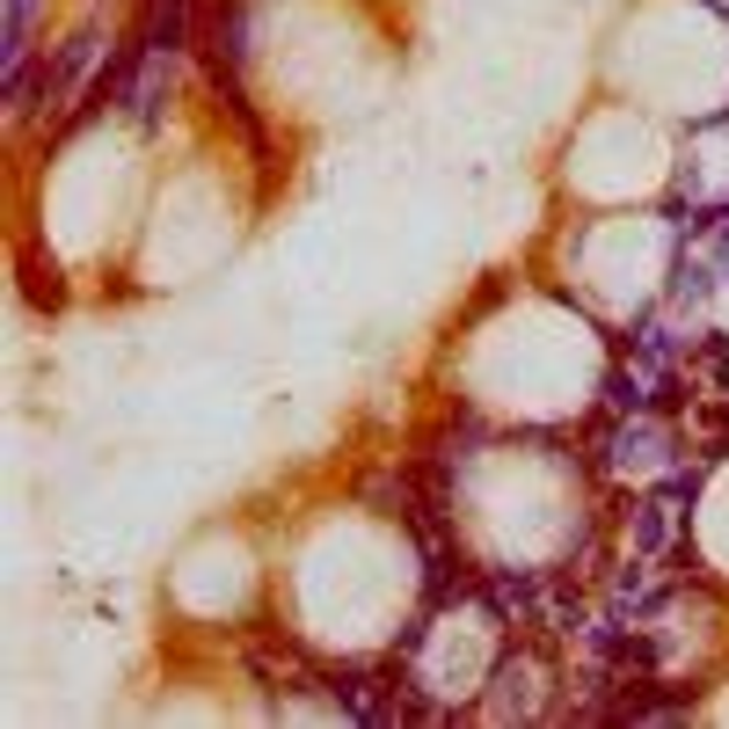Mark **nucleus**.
Returning <instances> with one entry per match:
<instances>
[{"mask_svg": "<svg viewBox=\"0 0 729 729\" xmlns=\"http://www.w3.org/2000/svg\"><path fill=\"white\" fill-rule=\"evenodd\" d=\"M95 52H103V16H88L81 30H73L66 44L52 52V66L37 73L30 110H66L73 95H81V81H95Z\"/></svg>", "mask_w": 729, "mask_h": 729, "instance_id": "1", "label": "nucleus"}, {"mask_svg": "<svg viewBox=\"0 0 729 729\" xmlns=\"http://www.w3.org/2000/svg\"><path fill=\"white\" fill-rule=\"evenodd\" d=\"M540 678H555V671H547V657H533V649L496 657V671H489V715H496V722H533L540 715Z\"/></svg>", "mask_w": 729, "mask_h": 729, "instance_id": "2", "label": "nucleus"}, {"mask_svg": "<svg viewBox=\"0 0 729 729\" xmlns=\"http://www.w3.org/2000/svg\"><path fill=\"white\" fill-rule=\"evenodd\" d=\"M242 66H248V0H219L205 22V73L212 88H226L242 81Z\"/></svg>", "mask_w": 729, "mask_h": 729, "instance_id": "3", "label": "nucleus"}, {"mask_svg": "<svg viewBox=\"0 0 729 729\" xmlns=\"http://www.w3.org/2000/svg\"><path fill=\"white\" fill-rule=\"evenodd\" d=\"M140 37H146V52L183 59V52H191V37H197V0H146V8H140Z\"/></svg>", "mask_w": 729, "mask_h": 729, "instance_id": "4", "label": "nucleus"}, {"mask_svg": "<svg viewBox=\"0 0 729 729\" xmlns=\"http://www.w3.org/2000/svg\"><path fill=\"white\" fill-rule=\"evenodd\" d=\"M175 66H183V59H168V52H146L140 81H132V117H140V124H161V103L175 95Z\"/></svg>", "mask_w": 729, "mask_h": 729, "instance_id": "5", "label": "nucleus"}, {"mask_svg": "<svg viewBox=\"0 0 729 729\" xmlns=\"http://www.w3.org/2000/svg\"><path fill=\"white\" fill-rule=\"evenodd\" d=\"M671 525H678V511H671V496H643V504H635V518H627V533H635V555H649L657 562L664 547H671Z\"/></svg>", "mask_w": 729, "mask_h": 729, "instance_id": "6", "label": "nucleus"}, {"mask_svg": "<svg viewBox=\"0 0 729 729\" xmlns=\"http://www.w3.org/2000/svg\"><path fill=\"white\" fill-rule=\"evenodd\" d=\"M729 256H708V263H686L678 256L671 263V307L678 314H694V307H708V292H715V270H722Z\"/></svg>", "mask_w": 729, "mask_h": 729, "instance_id": "7", "label": "nucleus"}, {"mask_svg": "<svg viewBox=\"0 0 729 729\" xmlns=\"http://www.w3.org/2000/svg\"><path fill=\"white\" fill-rule=\"evenodd\" d=\"M613 722H694V700H678V694H627V700H613Z\"/></svg>", "mask_w": 729, "mask_h": 729, "instance_id": "8", "label": "nucleus"}, {"mask_svg": "<svg viewBox=\"0 0 729 729\" xmlns=\"http://www.w3.org/2000/svg\"><path fill=\"white\" fill-rule=\"evenodd\" d=\"M22 292H30L37 314H59V307H66V278H59V263L22 256Z\"/></svg>", "mask_w": 729, "mask_h": 729, "instance_id": "9", "label": "nucleus"}, {"mask_svg": "<svg viewBox=\"0 0 729 729\" xmlns=\"http://www.w3.org/2000/svg\"><path fill=\"white\" fill-rule=\"evenodd\" d=\"M431 613H438V606L409 613V627L394 635V657H401V664H417V657H423V643H431Z\"/></svg>", "mask_w": 729, "mask_h": 729, "instance_id": "10", "label": "nucleus"}]
</instances>
